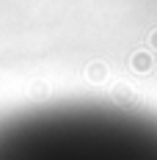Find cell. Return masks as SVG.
I'll return each instance as SVG.
<instances>
[{
	"label": "cell",
	"instance_id": "obj_1",
	"mask_svg": "<svg viewBox=\"0 0 157 160\" xmlns=\"http://www.w3.org/2000/svg\"><path fill=\"white\" fill-rule=\"evenodd\" d=\"M132 69H135V72H149V69H152L149 52H135V55H132Z\"/></svg>",
	"mask_w": 157,
	"mask_h": 160
},
{
	"label": "cell",
	"instance_id": "obj_4",
	"mask_svg": "<svg viewBox=\"0 0 157 160\" xmlns=\"http://www.w3.org/2000/svg\"><path fill=\"white\" fill-rule=\"evenodd\" d=\"M152 47H155V50H157V31H155V33H152Z\"/></svg>",
	"mask_w": 157,
	"mask_h": 160
},
{
	"label": "cell",
	"instance_id": "obj_2",
	"mask_svg": "<svg viewBox=\"0 0 157 160\" xmlns=\"http://www.w3.org/2000/svg\"><path fill=\"white\" fill-rule=\"evenodd\" d=\"M116 99L124 102V105H132V102H135V94H132L127 86H119V88H116Z\"/></svg>",
	"mask_w": 157,
	"mask_h": 160
},
{
	"label": "cell",
	"instance_id": "obj_3",
	"mask_svg": "<svg viewBox=\"0 0 157 160\" xmlns=\"http://www.w3.org/2000/svg\"><path fill=\"white\" fill-rule=\"evenodd\" d=\"M91 75H94V78L99 80V78H102V75H105V72H102V66H94V72H91Z\"/></svg>",
	"mask_w": 157,
	"mask_h": 160
}]
</instances>
